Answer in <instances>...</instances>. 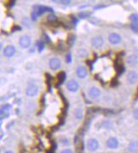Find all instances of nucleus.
<instances>
[{
  "label": "nucleus",
  "mask_w": 138,
  "mask_h": 153,
  "mask_svg": "<svg viewBox=\"0 0 138 153\" xmlns=\"http://www.w3.org/2000/svg\"><path fill=\"white\" fill-rule=\"evenodd\" d=\"M73 115H74V116H75V118H76V119H78V120H81L82 118H83V116H84L83 110L80 109V108H77V109H75V110H74V112H73Z\"/></svg>",
  "instance_id": "f3484780"
},
{
  "label": "nucleus",
  "mask_w": 138,
  "mask_h": 153,
  "mask_svg": "<svg viewBox=\"0 0 138 153\" xmlns=\"http://www.w3.org/2000/svg\"><path fill=\"white\" fill-rule=\"evenodd\" d=\"M45 12H53V9L50 7H47V6H38L37 5V15L38 16L43 15Z\"/></svg>",
  "instance_id": "2eb2a0df"
},
{
  "label": "nucleus",
  "mask_w": 138,
  "mask_h": 153,
  "mask_svg": "<svg viewBox=\"0 0 138 153\" xmlns=\"http://www.w3.org/2000/svg\"><path fill=\"white\" fill-rule=\"evenodd\" d=\"M108 40H109V42L111 44H113V45H118V44H119L121 42L122 38L119 33L112 32L108 36Z\"/></svg>",
  "instance_id": "9d476101"
},
{
  "label": "nucleus",
  "mask_w": 138,
  "mask_h": 153,
  "mask_svg": "<svg viewBox=\"0 0 138 153\" xmlns=\"http://www.w3.org/2000/svg\"><path fill=\"white\" fill-rule=\"evenodd\" d=\"M86 148L89 152H96L99 148V143L96 139H89L86 143Z\"/></svg>",
  "instance_id": "f03ea898"
},
{
  "label": "nucleus",
  "mask_w": 138,
  "mask_h": 153,
  "mask_svg": "<svg viewBox=\"0 0 138 153\" xmlns=\"http://www.w3.org/2000/svg\"><path fill=\"white\" fill-rule=\"evenodd\" d=\"M77 55L79 57H81V58H84V57L88 56V51H87L86 49L79 48L77 51Z\"/></svg>",
  "instance_id": "a211bd4d"
},
{
  "label": "nucleus",
  "mask_w": 138,
  "mask_h": 153,
  "mask_svg": "<svg viewBox=\"0 0 138 153\" xmlns=\"http://www.w3.org/2000/svg\"><path fill=\"white\" fill-rule=\"evenodd\" d=\"M88 94L89 97L92 98H97V97H100V95H101V90L97 87H92L89 88Z\"/></svg>",
  "instance_id": "ddd939ff"
},
{
  "label": "nucleus",
  "mask_w": 138,
  "mask_h": 153,
  "mask_svg": "<svg viewBox=\"0 0 138 153\" xmlns=\"http://www.w3.org/2000/svg\"><path fill=\"white\" fill-rule=\"evenodd\" d=\"M103 44H104L103 38L101 37V36H96V37L92 38V40H91V45L95 48H101L103 45Z\"/></svg>",
  "instance_id": "1a4fd4ad"
},
{
  "label": "nucleus",
  "mask_w": 138,
  "mask_h": 153,
  "mask_svg": "<svg viewBox=\"0 0 138 153\" xmlns=\"http://www.w3.org/2000/svg\"><path fill=\"white\" fill-rule=\"evenodd\" d=\"M79 88V85L78 83V81L75 80H70L67 81L66 83V89L70 92H76Z\"/></svg>",
  "instance_id": "423d86ee"
},
{
  "label": "nucleus",
  "mask_w": 138,
  "mask_h": 153,
  "mask_svg": "<svg viewBox=\"0 0 138 153\" xmlns=\"http://www.w3.org/2000/svg\"><path fill=\"white\" fill-rule=\"evenodd\" d=\"M22 23H23V25H24L26 27H27V28L31 27V25H32L31 20H30L29 18H27V17H25V18L22 19Z\"/></svg>",
  "instance_id": "6ab92c4d"
},
{
  "label": "nucleus",
  "mask_w": 138,
  "mask_h": 153,
  "mask_svg": "<svg viewBox=\"0 0 138 153\" xmlns=\"http://www.w3.org/2000/svg\"><path fill=\"white\" fill-rule=\"evenodd\" d=\"M39 93V87L37 85H29L26 89V94L28 97H34Z\"/></svg>",
  "instance_id": "7ed1b4c3"
},
{
  "label": "nucleus",
  "mask_w": 138,
  "mask_h": 153,
  "mask_svg": "<svg viewBox=\"0 0 138 153\" xmlns=\"http://www.w3.org/2000/svg\"><path fill=\"white\" fill-rule=\"evenodd\" d=\"M31 43H32V39L28 35H23L19 40V45L23 49L28 48L31 45Z\"/></svg>",
  "instance_id": "f257e3e1"
},
{
  "label": "nucleus",
  "mask_w": 138,
  "mask_h": 153,
  "mask_svg": "<svg viewBox=\"0 0 138 153\" xmlns=\"http://www.w3.org/2000/svg\"><path fill=\"white\" fill-rule=\"evenodd\" d=\"M126 79H127V81L130 83V85L136 84L138 81V73L134 71V70H131L127 74Z\"/></svg>",
  "instance_id": "0eeeda50"
},
{
  "label": "nucleus",
  "mask_w": 138,
  "mask_h": 153,
  "mask_svg": "<svg viewBox=\"0 0 138 153\" xmlns=\"http://www.w3.org/2000/svg\"><path fill=\"white\" fill-rule=\"evenodd\" d=\"M49 66L52 70H58L61 66V60L56 58V57H53L49 60Z\"/></svg>",
  "instance_id": "6e6552de"
},
{
  "label": "nucleus",
  "mask_w": 138,
  "mask_h": 153,
  "mask_svg": "<svg viewBox=\"0 0 138 153\" xmlns=\"http://www.w3.org/2000/svg\"><path fill=\"white\" fill-rule=\"evenodd\" d=\"M70 60H71V56L69 55V56H67V63H70Z\"/></svg>",
  "instance_id": "cd10ccee"
},
{
  "label": "nucleus",
  "mask_w": 138,
  "mask_h": 153,
  "mask_svg": "<svg viewBox=\"0 0 138 153\" xmlns=\"http://www.w3.org/2000/svg\"><path fill=\"white\" fill-rule=\"evenodd\" d=\"M76 74L79 79H84L88 75V70L84 66H79L76 69Z\"/></svg>",
  "instance_id": "9b49d317"
},
{
  "label": "nucleus",
  "mask_w": 138,
  "mask_h": 153,
  "mask_svg": "<svg viewBox=\"0 0 138 153\" xmlns=\"http://www.w3.org/2000/svg\"><path fill=\"white\" fill-rule=\"evenodd\" d=\"M126 63L127 64L130 66V67H133V66H136L138 63V56L137 55H135V54H132L127 57L126 59Z\"/></svg>",
  "instance_id": "4468645a"
},
{
  "label": "nucleus",
  "mask_w": 138,
  "mask_h": 153,
  "mask_svg": "<svg viewBox=\"0 0 138 153\" xmlns=\"http://www.w3.org/2000/svg\"><path fill=\"white\" fill-rule=\"evenodd\" d=\"M133 115H134V118L138 121V108L134 110V111H133Z\"/></svg>",
  "instance_id": "393cba45"
},
{
  "label": "nucleus",
  "mask_w": 138,
  "mask_h": 153,
  "mask_svg": "<svg viewBox=\"0 0 138 153\" xmlns=\"http://www.w3.org/2000/svg\"><path fill=\"white\" fill-rule=\"evenodd\" d=\"M39 44H38V45L39 46V49H40V51H42V49L44 47V43H42V42H38Z\"/></svg>",
  "instance_id": "bb28decb"
},
{
  "label": "nucleus",
  "mask_w": 138,
  "mask_h": 153,
  "mask_svg": "<svg viewBox=\"0 0 138 153\" xmlns=\"http://www.w3.org/2000/svg\"><path fill=\"white\" fill-rule=\"evenodd\" d=\"M130 19L131 22H138V14H132L130 16Z\"/></svg>",
  "instance_id": "5701e85b"
},
{
  "label": "nucleus",
  "mask_w": 138,
  "mask_h": 153,
  "mask_svg": "<svg viewBox=\"0 0 138 153\" xmlns=\"http://www.w3.org/2000/svg\"><path fill=\"white\" fill-rule=\"evenodd\" d=\"M11 110H12V106L10 105H5L2 106L1 112H0V114H1V121H3V119L8 118L9 116Z\"/></svg>",
  "instance_id": "39448f33"
},
{
  "label": "nucleus",
  "mask_w": 138,
  "mask_h": 153,
  "mask_svg": "<svg viewBox=\"0 0 138 153\" xmlns=\"http://www.w3.org/2000/svg\"><path fill=\"white\" fill-rule=\"evenodd\" d=\"M4 153H14L12 151H7V152H5Z\"/></svg>",
  "instance_id": "c85d7f7f"
},
{
  "label": "nucleus",
  "mask_w": 138,
  "mask_h": 153,
  "mask_svg": "<svg viewBox=\"0 0 138 153\" xmlns=\"http://www.w3.org/2000/svg\"><path fill=\"white\" fill-rule=\"evenodd\" d=\"M71 1H72V0H59V2H60L61 4H63V5H68V4H70Z\"/></svg>",
  "instance_id": "b1692460"
},
{
  "label": "nucleus",
  "mask_w": 138,
  "mask_h": 153,
  "mask_svg": "<svg viewBox=\"0 0 138 153\" xmlns=\"http://www.w3.org/2000/svg\"><path fill=\"white\" fill-rule=\"evenodd\" d=\"M130 27H131V29H132L134 32H138V22H131Z\"/></svg>",
  "instance_id": "412c9836"
},
{
  "label": "nucleus",
  "mask_w": 138,
  "mask_h": 153,
  "mask_svg": "<svg viewBox=\"0 0 138 153\" xmlns=\"http://www.w3.org/2000/svg\"><path fill=\"white\" fill-rule=\"evenodd\" d=\"M128 151L130 152H138V141L131 142L128 146Z\"/></svg>",
  "instance_id": "dca6fc26"
},
{
  "label": "nucleus",
  "mask_w": 138,
  "mask_h": 153,
  "mask_svg": "<svg viewBox=\"0 0 138 153\" xmlns=\"http://www.w3.org/2000/svg\"><path fill=\"white\" fill-rule=\"evenodd\" d=\"M16 49L14 45H7L5 48L3 50V53H4V56H6V57H12L16 54Z\"/></svg>",
  "instance_id": "20e7f679"
},
{
  "label": "nucleus",
  "mask_w": 138,
  "mask_h": 153,
  "mask_svg": "<svg viewBox=\"0 0 138 153\" xmlns=\"http://www.w3.org/2000/svg\"><path fill=\"white\" fill-rule=\"evenodd\" d=\"M61 153H73V151L71 149H65V150H63Z\"/></svg>",
  "instance_id": "a878e982"
},
{
  "label": "nucleus",
  "mask_w": 138,
  "mask_h": 153,
  "mask_svg": "<svg viewBox=\"0 0 138 153\" xmlns=\"http://www.w3.org/2000/svg\"><path fill=\"white\" fill-rule=\"evenodd\" d=\"M119 140L116 138H109L107 140V147L109 148V149H112V150L117 149L119 147Z\"/></svg>",
  "instance_id": "f8f14e48"
},
{
  "label": "nucleus",
  "mask_w": 138,
  "mask_h": 153,
  "mask_svg": "<svg viewBox=\"0 0 138 153\" xmlns=\"http://www.w3.org/2000/svg\"><path fill=\"white\" fill-rule=\"evenodd\" d=\"M89 16V12H80L79 14V17L81 18V19H84V18H87Z\"/></svg>",
  "instance_id": "4be33fe9"
},
{
  "label": "nucleus",
  "mask_w": 138,
  "mask_h": 153,
  "mask_svg": "<svg viewBox=\"0 0 138 153\" xmlns=\"http://www.w3.org/2000/svg\"><path fill=\"white\" fill-rule=\"evenodd\" d=\"M47 21L50 22V23H53V22H56L57 21V17L56 15L54 14H50L48 17H47Z\"/></svg>",
  "instance_id": "aec40b11"
}]
</instances>
